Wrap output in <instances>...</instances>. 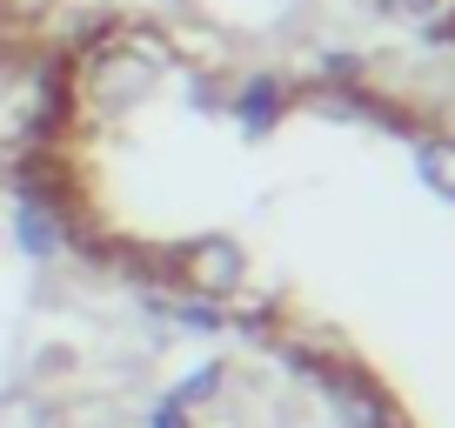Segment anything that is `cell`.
Instances as JSON below:
<instances>
[{"instance_id": "1", "label": "cell", "mask_w": 455, "mask_h": 428, "mask_svg": "<svg viewBox=\"0 0 455 428\" xmlns=\"http://www.w3.org/2000/svg\"><path fill=\"white\" fill-rule=\"evenodd\" d=\"M181 74V47L174 34L148 28V20H108L94 28L60 67V107L87 128H121L141 107H155L161 87Z\"/></svg>"}, {"instance_id": "2", "label": "cell", "mask_w": 455, "mask_h": 428, "mask_svg": "<svg viewBox=\"0 0 455 428\" xmlns=\"http://www.w3.org/2000/svg\"><path fill=\"white\" fill-rule=\"evenodd\" d=\"M7 242L20 248L28 261H41V268H54V261H68L74 248H81V214H74V201L60 194V181L47 168H20L7 174Z\"/></svg>"}, {"instance_id": "3", "label": "cell", "mask_w": 455, "mask_h": 428, "mask_svg": "<svg viewBox=\"0 0 455 428\" xmlns=\"http://www.w3.org/2000/svg\"><path fill=\"white\" fill-rule=\"evenodd\" d=\"M161 274L174 281V295H195V301H214V308H228V301H242V295H248V281H255V261H248V248L235 242V234L201 228V234H188V242L161 248Z\"/></svg>"}, {"instance_id": "4", "label": "cell", "mask_w": 455, "mask_h": 428, "mask_svg": "<svg viewBox=\"0 0 455 428\" xmlns=\"http://www.w3.org/2000/svg\"><path fill=\"white\" fill-rule=\"evenodd\" d=\"M295 94H301V87L288 81V74L255 67V74H242V81L221 87V115L242 128V141H268V134L295 115Z\"/></svg>"}, {"instance_id": "5", "label": "cell", "mask_w": 455, "mask_h": 428, "mask_svg": "<svg viewBox=\"0 0 455 428\" xmlns=\"http://www.w3.org/2000/svg\"><path fill=\"white\" fill-rule=\"evenodd\" d=\"M362 7L422 47H455V0H362Z\"/></svg>"}, {"instance_id": "6", "label": "cell", "mask_w": 455, "mask_h": 428, "mask_svg": "<svg viewBox=\"0 0 455 428\" xmlns=\"http://www.w3.org/2000/svg\"><path fill=\"white\" fill-rule=\"evenodd\" d=\"M409 161H415V181H422L442 208H455V128H415Z\"/></svg>"}, {"instance_id": "7", "label": "cell", "mask_w": 455, "mask_h": 428, "mask_svg": "<svg viewBox=\"0 0 455 428\" xmlns=\"http://www.w3.org/2000/svg\"><path fill=\"white\" fill-rule=\"evenodd\" d=\"M221 388H228V361H201V369H188V375H181V382H174L161 401H174V408H188V415H195L201 401H214Z\"/></svg>"}, {"instance_id": "8", "label": "cell", "mask_w": 455, "mask_h": 428, "mask_svg": "<svg viewBox=\"0 0 455 428\" xmlns=\"http://www.w3.org/2000/svg\"><path fill=\"white\" fill-rule=\"evenodd\" d=\"M148 428H195V415L174 408V401H155V408H148Z\"/></svg>"}, {"instance_id": "9", "label": "cell", "mask_w": 455, "mask_h": 428, "mask_svg": "<svg viewBox=\"0 0 455 428\" xmlns=\"http://www.w3.org/2000/svg\"><path fill=\"white\" fill-rule=\"evenodd\" d=\"M7 174H14V155H7V147H0V187H7Z\"/></svg>"}]
</instances>
